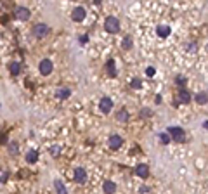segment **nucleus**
<instances>
[{
  "instance_id": "1",
  "label": "nucleus",
  "mask_w": 208,
  "mask_h": 194,
  "mask_svg": "<svg viewBox=\"0 0 208 194\" xmlns=\"http://www.w3.org/2000/svg\"><path fill=\"white\" fill-rule=\"evenodd\" d=\"M168 134H170L172 140L175 142H186V132L180 127H168Z\"/></svg>"
},
{
  "instance_id": "2",
  "label": "nucleus",
  "mask_w": 208,
  "mask_h": 194,
  "mask_svg": "<svg viewBox=\"0 0 208 194\" xmlns=\"http://www.w3.org/2000/svg\"><path fill=\"white\" fill-rule=\"evenodd\" d=\"M104 28H106V31H108V33H116V31L120 30V21H118V18H115V16H109V18H106V21H104Z\"/></svg>"
},
{
  "instance_id": "3",
  "label": "nucleus",
  "mask_w": 208,
  "mask_h": 194,
  "mask_svg": "<svg viewBox=\"0 0 208 194\" xmlns=\"http://www.w3.org/2000/svg\"><path fill=\"white\" fill-rule=\"evenodd\" d=\"M49 31H50V28H49L47 24H44V23H38V24L33 26V35L37 38H45L49 35Z\"/></svg>"
},
{
  "instance_id": "4",
  "label": "nucleus",
  "mask_w": 208,
  "mask_h": 194,
  "mask_svg": "<svg viewBox=\"0 0 208 194\" xmlns=\"http://www.w3.org/2000/svg\"><path fill=\"white\" fill-rule=\"evenodd\" d=\"M38 69H40V73H42L44 76H47V75H50V73H52V69H54V64H52L50 59H42L40 64H38Z\"/></svg>"
},
{
  "instance_id": "5",
  "label": "nucleus",
  "mask_w": 208,
  "mask_h": 194,
  "mask_svg": "<svg viewBox=\"0 0 208 194\" xmlns=\"http://www.w3.org/2000/svg\"><path fill=\"white\" fill-rule=\"evenodd\" d=\"M75 182H76V184H85L87 182V172H85V168H82V166L75 168Z\"/></svg>"
},
{
  "instance_id": "6",
  "label": "nucleus",
  "mask_w": 208,
  "mask_h": 194,
  "mask_svg": "<svg viewBox=\"0 0 208 194\" xmlns=\"http://www.w3.org/2000/svg\"><path fill=\"white\" fill-rule=\"evenodd\" d=\"M99 109L104 113V115H108V113L113 109V101L109 99V97H102L101 102H99Z\"/></svg>"
},
{
  "instance_id": "7",
  "label": "nucleus",
  "mask_w": 208,
  "mask_h": 194,
  "mask_svg": "<svg viewBox=\"0 0 208 194\" xmlns=\"http://www.w3.org/2000/svg\"><path fill=\"white\" fill-rule=\"evenodd\" d=\"M85 16H87V12H85V9H83V7H75L73 12H71V19H73V21H76V23L83 21V19H85Z\"/></svg>"
},
{
  "instance_id": "8",
  "label": "nucleus",
  "mask_w": 208,
  "mask_h": 194,
  "mask_svg": "<svg viewBox=\"0 0 208 194\" xmlns=\"http://www.w3.org/2000/svg\"><path fill=\"white\" fill-rule=\"evenodd\" d=\"M31 16L30 9H26V7H18L16 9V18L19 19V21H28Z\"/></svg>"
},
{
  "instance_id": "9",
  "label": "nucleus",
  "mask_w": 208,
  "mask_h": 194,
  "mask_svg": "<svg viewBox=\"0 0 208 194\" xmlns=\"http://www.w3.org/2000/svg\"><path fill=\"white\" fill-rule=\"evenodd\" d=\"M177 99H179V102H180V104H187V102L191 101V94H189V90H186V89H179V92H177Z\"/></svg>"
},
{
  "instance_id": "10",
  "label": "nucleus",
  "mask_w": 208,
  "mask_h": 194,
  "mask_svg": "<svg viewBox=\"0 0 208 194\" xmlns=\"http://www.w3.org/2000/svg\"><path fill=\"white\" fill-rule=\"evenodd\" d=\"M135 175H139L141 179H148V175H149V166H148V165H144V163L137 165V166H135Z\"/></svg>"
},
{
  "instance_id": "11",
  "label": "nucleus",
  "mask_w": 208,
  "mask_h": 194,
  "mask_svg": "<svg viewBox=\"0 0 208 194\" xmlns=\"http://www.w3.org/2000/svg\"><path fill=\"white\" fill-rule=\"evenodd\" d=\"M102 191H104V194H115L116 192V184L113 182V180H104Z\"/></svg>"
},
{
  "instance_id": "12",
  "label": "nucleus",
  "mask_w": 208,
  "mask_h": 194,
  "mask_svg": "<svg viewBox=\"0 0 208 194\" xmlns=\"http://www.w3.org/2000/svg\"><path fill=\"white\" fill-rule=\"evenodd\" d=\"M108 144H109V147H111V149H118V147H122L123 139L120 137V135H111V137H109V140H108Z\"/></svg>"
},
{
  "instance_id": "13",
  "label": "nucleus",
  "mask_w": 208,
  "mask_h": 194,
  "mask_svg": "<svg viewBox=\"0 0 208 194\" xmlns=\"http://www.w3.org/2000/svg\"><path fill=\"white\" fill-rule=\"evenodd\" d=\"M54 95H56V99H68V97L71 95V89H68V87H64V89H57Z\"/></svg>"
},
{
  "instance_id": "14",
  "label": "nucleus",
  "mask_w": 208,
  "mask_h": 194,
  "mask_svg": "<svg viewBox=\"0 0 208 194\" xmlns=\"http://www.w3.org/2000/svg\"><path fill=\"white\" fill-rule=\"evenodd\" d=\"M106 71H108V75L111 76V78H115L118 73H116V68H115V59H108V63H106Z\"/></svg>"
},
{
  "instance_id": "15",
  "label": "nucleus",
  "mask_w": 208,
  "mask_h": 194,
  "mask_svg": "<svg viewBox=\"0 0 208 194\" xmlns=\"http://www.w3.org/2000/svg\"><path fill=\"white\" fill-rule=\"evenodd\" d=\"M156 33H158V37L167 38L168 35H170V28H168L167 24H161V26H158V28H156Z\"/></svg>"
},
{
  "instance_id": "16",
  "label": "nucleus",
  "mask_w": 208,
  "mask_h": 194,
  "mask_svg": "<svg viewBox=\"0 0 208 194\" xmlns=\"http://www.w3.org/2000/svg\"><path fill=\"white\" fill-rule=\"evenodd\" d=\"M9 71H11L12 75H19V71H21V63H18V61H12V63L9 64Z\"/></svg>"
},
{
  "instance_id": "17",
  "label": "nucleus",
  "mask_w": 208,
  "mask_h": 194,
  "mask_svg": "<svg viewBox=\"0 0 208 194\" xmlns=\"http://www.w3.org/2000/svg\"><path fill=\"white\" fill-rule=\"evenodd\" d=\"M194 99H196L198 104H206V102H208V94L206 92H200V94L194 95Z\"/></svg>"
},
{
  "instance_id": "18",
  "label": "nucleus",
  "mask_w": 208,
  "mask_h": 194,
  "mask_svg": "<svg viewBox=\"0 0 208 194\" xmlns=\"http://www.w3.org/2000/svg\"><path fill=\"white\" fill-rule=\"evenodd\" d=\"M37 160H38V151H30V153L26 154V163L33 165Z\"/></svg>"
},
{
  "instance_id": "19",
  "label": "nucleus",
  "mask_w": 208,
  "mask_h": 194,
  "mask_svg": "<svg viewBox=\"0 0 208 194\" xmlns=\"http://www.w3.org/2000/svg\"><path fill=\"white\" fill-rule=\"evenodd\" d=\"M54 187H56L57 194H68V189L63 186V182H61V180H54Z\"/></svg>"
},
{
  "instance_id": "20",
  "label": "nucleus",
  "mask_w": 208,
  "mask_h": 194,
  "mask_svg": "<svg viewBox=\"0 0 208 194\" xmlns=\"http://www.w3.org/2000/svg\"><path fill=\"white\" fill-rule=\"evenodd\" d=\"M116 120H118V121H127V120H128V113H127L125 109H120V111L116 113Z\"/></svg>"
},
{
  "instance_id": "21",
  "label": "nucleus",
  "mask_w": 208,
  "mask_h": 194,
  "mask_svg": "<svg viewBox=\"0 0 208 194\" xmlns=\"http://www.w3.org/2000/svg\"><path fill=\"white\" fill-rule=\"evenodd\" d=\"M7 149H9V153H11V154H18V142H16V140L9 142V144H7Z\"/></svg>"
},
{
  "instance_id": "22",
  "label": "nucleus",
  "mask_w": 208,
  "mask_h": 194,
  "mask_svg": "<svg viewBox=\"0 0 208 194\" xmlns=\"http://www.w3.org/2000/svg\"><path fill=\"white\" fill-rule=\"evenodd\" d=\"M130 47H132V37H130V35H125V38H123V48L128 50Z\"/></svg>"
},
{
  "instance_id": "23",
  "label": "nucleus",
  "mask_w": 208,
  "mask_h": 194,
  "mask_svg": "<svg viewBox=\"0 0 208 194\" xmlns=\"http://www.w3.org/2000/svg\"><path fill=\"white\" fill-rule=\"evenodd\" d=\"M170 140H172L170 134H160V142H161V144H163V146H167V144H168V142H170Z\"/></svg>"
},
{
  "instance_id": "24",
  "label": "nucleus",
  "mask_w": 208,
  "mask_h": 194,
  "mask_svg": "<svg viewBox=\"0 0 208 194\" xmlns=\"http://www.w3.org/2000/svg\"><path fill=\"white\" fill-rule=\"evenodd\" d=\"M175 82H177L179 85H180V89H184V85H186V82H187V80L184 78L182 75H177V76H175Z\"/></svg>"
},
{
  "instance_id": "25",
  "label": "nucleus",
  "mask_w": 208,
  "mask_h": 194,
  "mask_svg": "<svg viewBox=\"0 0 208 194\" xmlns=\"http://www.w3.org/2000/svg\"><path fill=\"white\" fill-rule=\"evenodd\" d=\"M141 78H134L132 80V82H130V87H132V89H141Z\"/></svg>"
},
{
  "instance_id": "26",
  "label": "nucleus",
  "mask_w": 208,
  "mask_h": 194,
  "mask_svg": "<svg viewBox=\"0 0 208 194\" xmlns=\"http://www.w3.org/2000/svg\"><path fill=\"white\" fill-rule=\"evenodd\" d=\"M151 115H153V113H151V109H149V108H142L141 109V116H142V118H149Z\"/></svg>"
},
{
  "instance_id": "27",
  "label": "nucleus",
  "mask_w": 208,
  "mask_h": 194,
  "mask_svg": "<svg viewBox=\"0 0 208 194\" xmlns=\"http://www.w3.org/2000/svg\"><path fill=\"white\" fill-rule=\"evenodd\" d=\"M59 153H61V147H59V146H54V147L50 149V154H52V156H59Z\"/></svg>"
},
{
  "instance_id": "28",
  "label": "nucleus",
  "mask_w": 208,
  "mask_h": 194,
  "mask_svg": "<svg viewBox=\"0 0 208 194\" xmlns=\"http://www.w3.org/2000/svg\"><path fill=\"white\" fill-rule=\"evenodd\" d=\"M146 75H148V76H154V68H153V66L146 68Z\"/></svg>"
},
{
  "instance_id": "29",
  "label": "nucleus",
  "mask_w": 208,
  "mask_h": 194,
  "mask_svg": "<svg viewBox=\"0 0 208 194\" xmlns=\"http://www.w3.org/2000/svg\"><path fill=\"white\" fill-rule=\"evenodd\" d=\"M7 177H9V173L5 172V170H2V184H5V182H7Z\"/></svg>"
},
{
  "instance_id": "30",
  "label": "nucleus",
  "mask_w": 208,
  "mask_h": 194,
  "mask_svg": "<svg viewBox=\"0 0 208 194\" xmlns=\"http://www.w3.org/2000/svg\"><path fill=\"white\" fill-rule=\"evenodd\" d=\"M87 42H89V37H87V35H83V37H80V43H82V45H85Z\"/></svg>"
},
{
  "instance_id": "31",
  "label": "nucleus",
  "mask_w": 208,
  "mask_h": 194,
  "mask_svg": "<svg viewBox=\"0 0 208 194\" xmlns=\"http://www.w3.org/2000/svg\"><path fill=\"white\" fill-rule=\"evenodd\" d=\"M154 101H156V104H160V102H161V95H156Z\"/></svg>"
},
{
  "instance_id": "32",
  "label": "nucleus",
  "mask_w": 208,
  "mask_h": 194,
  "mask_svg": "<svg viewBox=\"0 0 208 194\" xmlns=\"http://www.w3.org/2000/svg\"><path fill=\"white\" fill-rule=\"evenodd\" d=\"M203 127H205V128H208V121H205V125H203Z\"/></svg>"
},
{
  "instance_id": "33",
  "label": "nucleus",
  "mask_w": 208,
  "mask_h": 194,
  "mask_svg": "<svg viewBox=\"0 0 208 194\" xmlns=\"http://www.w3.org/2000/svg\"><path fill=\"white\" fill-rule=\"evenodd\" d=\"M206 52H208V45H206Z\"/></svg>"
}]
</instances>
